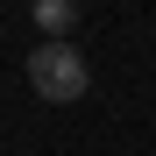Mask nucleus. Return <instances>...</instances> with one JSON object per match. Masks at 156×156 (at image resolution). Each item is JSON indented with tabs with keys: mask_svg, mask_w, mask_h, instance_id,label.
I'll return each instance as SVG.
<instances>
[{
	"mask_svg": "<svg viewBox=\"0 0 156 156\" xmlns=\"http://www.w3.org/2000/svg\"><path fill=\"white\" fill-rule=\"evenodd\" d=\"M29 85L50 107H71V99L85 92V57H78L71 43H43V50H29Z\"/></svg>",
	"mask_w": 156,
	"mask_h": 156,
	"instance_id": "1",
	"label": "nucleus"
},
{
	"mask_svg": "<svg viewBox=\"0 0 156 156\" xmlns=\"http://www.w3.org/2000/svg\"><path fill=\"white\" fill-rule=\"evenodd\" d=\"M36 21L50 29V43H64L71 21H78V0H36Z\"/></svg>",
	"mask_w": 156,
	"mask_h": 156,
	"instance_id": "2",
	"label": "nucleus"
}]
</instances>
